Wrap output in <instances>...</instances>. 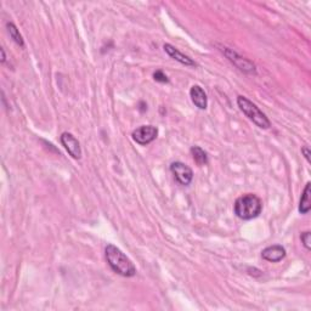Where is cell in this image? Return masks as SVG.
Here are the masks:
<instances>
[{
	"label": "cell",
	"instance_id": "cell-15",
	"mask_svg": "<svg viewBox=\"0 0 311 311\" xmlns=\"http://www.w3.org/2000/svg\"><path fill=\"white\" fill-rule=\"evenodd\" d=\"M153 78H154V80H157V82H160V83L169 82V78L167 77V74L163 73V71H156V72L153 73Z\"/></svg>",
	"mask_w": 311,
	"mask_h": 311
},
{
	"label": "cell",
	"instance_id": "cell-3",
	"mask_svg": "<svg viewBox=\"0 0 311 311\" xmlns=\"http://www.w3.org/2000/svg\"><path fill=\"white\" fill-rule=\"evenodd\" d=\"M237 105L239 109L248 117L251 121L258 125L261 129H269L271 126V123L269 118L262 113L257 105H254L252 101H249L247 97L238 96L237 97Z\"/></svg>",
	"mask_w": 311,
	"mask_h": 311
},
{
	"label": "cell",
	"instance_id": "cell-11",
	"mask_svg": "<svg viewBox=\"0 0 311 311\" xmlns=\"http://www.w3.org/2000/svg\"><path fill=\"white\" fill-rule=\"evenodd\" d=\"M311 183H307L305 185V189L303 191V194L300 197L299 203V213L300 214H307L311 209Z\"/></svg>",
	"mask_w": 311,
	"mask_h": 311
},
{
	"label": "cell",
	"instance_id": "cell-8",
	"mask_svg": "<svg viewBox=\"0 0 311 311\" xmlns=\"http://www.w3.org/2000/svg\"><path fill=\"white\" fill-rule=\"evenodd\" d=\"M261 257L266 261L278 262L286 257V249L280 245L270 246V247L265 248L264 251L261 252Z\"/></svg>",
	"mask_w": 311,
	"mask_h": 311
},
{
	"label": "cell",
	"instance_id": "cell-16",
	"mask_svg": "<svg viewBox=\"0 0 311 311\" xmlns=\"http://www.w3.org/2000/svg\"><path fill=\"white\" fill-rule=\"evenodd\" d=\"M301 153L304 154L305 160L310 163V162H311V160H310V148L307 147V146H304V147L301 148Z\"/></svg>",
	"mask_w": 311,
	"mask_h": 311
},
{
	"label": "cell",
	"instance_id": "cell-13",
	"mask_svg": "<svg viewBox=\"0 0 311 311\" xmlns=\"http://www.w3.org/2000/svg\"><path fill=\"white\" fill-rule=\"evenodd\" d=\"M6 28H8V32L10 34V37H11L12 39H14V41L17 45H19L21 48L25 47V41H24V38H22L21 33H19V31L17 29V27L12 24V22H9L8 25H6Z\"/></svg>",
	"mask_w": 311,
	"mask_h": 311
},
{
	"label": "cell",
	"instance_id": "cell-4",
	"mask_svg": "<svg viewBox=\"0 0 311 311\" xmlns=\"http://www.w3.org/2000/svg\"><path fill=\"white\" fill-rule=\"evenodd\" d=\"M221 51L224 54H225V56L229 58V61H231V62L238 68V70H241L245 73H249V74L257 73V68H255V64L251 62L249 60H247V58L239 56V55L236 53V51H233L229 48H221Z\"/></svg>",
	"mask_w": 311,
	"mask_h": 311
},
{
	"label": "cell",
	"instance_id": "cell-9",
	"mask_svg": "<svg viewBox=\"0 0 311 311\" xmlns=\"http://www.w3.org/2000/svg\"><path fill=\"white\" fill-rule=\"evenodd\" d=\"M164 51L171 58H174L175 61H177V62H180L181 64H185V66H189V67H194L197 66L196 62L192 60V58H190L189 56H186V55H184L183 53H180L179 50H177L176 48L173 47L171 44H164Z\"/></svg>",
	"mask_w": 311,
	"mask_h": 311
},
{
	"label": "cell",
	"instance_id": "cell-10",
	"mask_svg": "<svg viewBox=\"0 0 311 311\" xmlns=\"http://www.w3.org/2000/svg\"><path fill=\"white\" fill-rule=\"evenodd\" d=\"M190 96L194 106L198 107L199 109H206L208 106V97L204 90L199 85H193L190 90Z\"/></svg>",
	"mask_w": 311,
	"mask_h": 311
},
{
	"label": "cell",
	"instance_id": "cell-14",
	"mask_svg": "<svg viewBox=\"0 0 311 311\" xmlns=\"http://www.w3.org/2000/svg\"><path fill=\"white\" fill-rule=\"evenodd\" d=\"M301 242H303V246L306 248V251H311V235L310 231H305L301 233L300 236Z\"/></svg>",
	"mask_w": 311,
	"mask_h": 311
},
{
	"label": "cell",
	"instance_id": "cell-7",
	"mask_svg": "<svg viewBox=\"0 0 311 311\" xmlns=\"http://www.w3.org/2000/svg\"><path fill=\"white\" fill-rule=\"evenodd\" d=\"M61 144L66 148V151L72 156L74 160H80L82 158V147H80L79 141L77 140L71 132H62L61 135Z\"/></svg>",
	"mask_w": 311,
	"mask_h": 311
},
{
	"label": "cell",
	"instance_id": "cell-2",
	"mask_svg": "<svg viewBox=\"0 0 311 311\" xmlns=\"http://www.w3.org/2000/svg\"><path fill=\"white\" fill-rule=\"evenodd\" d=\"M262 210V203L258 196L253 193L243 194L236 199L233 212L242 220H252L259 216Z\"/></svg>",
	"mask_w": 311,
	"mask_h": 311
},
{
	"label": "cell",
	"instance_id": "cell-17",
	"mask_svg": "<svg viewBox=\"0 0 311 311\" xmlns=\"http://www.w3.org/2000/svg\"><path fill=\"white\" fill-rule=\"evenodd\" d=\"M0 51H2V62L4 63L5 62V60H6V56H5V51H4V49H0Z\"/></svg>",
	"mask_w": 311,
	"mask_h": 311
},
{
	"label": "cell",
	"instance_id": "cell-5",
	"mask_svg": "<svg viewBox=\"0 0 311 311\" xmlns=\"http://www.w3.org/2000/svg\"><path fill=\"white\" fill-rule=\"evenodd\" d=\"M170 171L174 175L175 180L180 185L187 186L191 184L193 179V171L189 165H186L183 162H174L170 164Z\"/></svg>",
	"mask_w": 311,
	"mask_h": 311
},
{
	"label": "cell",
	"instance_id": "cell-6",
	"mask_svg": "<svg viewBox=\"0 0 311 311\" xmlns=\"http://www.w3.org/2000/svg\"><path fill=\"white\" fill-rule=\"evenodd\" d=\"M157 135H158V129L153 125H142L140 128L135 129L131 134L132 139H134L136 144L142 146L151 144L152 141L156 140Z\"/></svg>",
	"mask_w": 311,
	"mask_h": 311
},
{
	"label": "cell",
	"instance_id": "cell-12",
	"mask_svg": "<svg viewBox=\"0 0 311 311\" xmlns=\"http://www.w3.org/2000/svg\"><path fill=\"white\" fill-rule=\"evenodd\" d=\"M191 154H192L193 161L198 165H207L208 164V154L207 152L201 148L199 146H193L191 147Z\"/></svg>",
	"mask_w": 311,
	"mask_h": 311
},
{
	"label": "cell",
	"instance_id": "cell-1",
	"mask_svg": "<svg viewBox=\"0 0 311 311\" xmlns=\"http://www.w3.org/2000/svg\"><path fill=\"white\" fill-rule=\"evenodd\" d=\"M105 255L107 262L116 274L121 275L123 277H132L136 274V268L132 261L116 246L107 245Z\"/></svg>",
	"mask_w": 311,
	"mask_h": 311
}]
</instances>
